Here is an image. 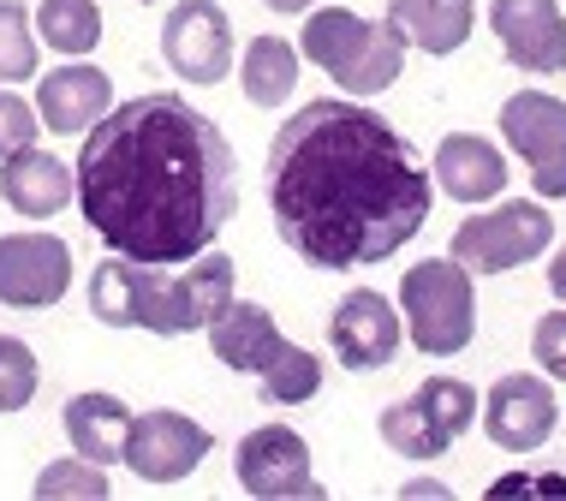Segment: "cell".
I'll return each instance as SVG.
<instances>
[{
  "mask_svg": "<svg viewBox=\"0 0 566 501\" xmlns=\"http://www.w3.org/2000/svg\"><path fill=\"white\" fill-rule=\"evenodd\" d=\"M430 203L423 156L364 102H304L269 144L274 233L311 269L388 263L423 233Z\"/></svg>",
  "mask_w": 566,
  "mask_h": 501,
  "instance_id": "obj_1",
  "label": "cell"
},
{
  "mask_svg": "<svg viewBox=\"0 0 566 501\" xmlns=\"http://www.w3.org/2000/svg\"><path fill=\"white\" fill-rule=\"evenodd\" d=\"M78 216L132 263H191L239 209V156L209 114L174 90L114 102L72 161Z\"/></svg>",
  "mask_w": 566,
  "mask_h": 501,
  "instance_id": "obj_2",
  "label": "cell"
},
{
  "mask_svg": "<svg viewBox=\"0 0 566 501\" xmlns=\"http://www.w3.org/2000/svg\"><path fill=\"white\" fill-rule=\"evenodd\" d=\"M400 323L423 358H453L478 341V275L453 257L411 263L400 275Z\"/></svg>",
  "mask_w": 566,
  "mask_h": 501,
  "instance_id": "obj_3",
  "label": "cell"
},
{
  "mask_svg": "<svg viewBox=\"0 0 566 501\" xmlns=\"http://www.w3.org/2000/svg\"><path fill=\"white\" fill-rule=\"evenodd\" d=\"M90 316L102 328H144V334H197L191 305H186V281L167 263H132V257H108L90 275Z\"/></svg>",
  "mask_w": 566,
  "mask_h": 501,
  "instance_id": "obj_4",
  "label": "cell"
},
{
  "mask_svg": "<svg viewBox=\"0 0 566 501\" xmlns=\"http://www.w3.org/2000/svg\"><path fill=\"white\" fill-rule=\"evenodd\" d=\"M548 246H555V216L543 197H507V203L459 221L448 257L465 263L471 275H507V269L537 263Z\"/></svg>",
  "mask_w": 566,
  "mask_h": 501,
  "instance_id": "obj_5",
  "label": "cell"
},
{
  "mask_svg": "<svg viewBox=\"0 0 566 501\" xmlns=\"http://www.w3.org/2000/svg\"><path fill=\"white\" fill-rule=\"evenodd\" d=\"M501 138L531 167V191L543 203L566 197V102L548 90H518L501 102Z\"/></svg>",
  "mask_w": 566,
  "mask_h": 501,
  "instance_id": "obj_6",
  "label": "cell"
},
{
  "mask_svg": "<svg viewBox=\"0 0 566 501\" xmlns=\"http://www.w3.org/2000/svg\"><path fill=\"white\" fill-rule=\"evenodd\" d=\"M209 448H216L209 424H197L191 413H174V406H149V413H132L119 466L144 483H179L209 460Z\"/></svg>",
  "mask_w": 566,
  "mask_h": 501,
  "instance_id": "obj_7",
  "label": "cell"
},
{
  "mask_svg": "<svg viewBox=\"0 0 566 501\" xmlns=\"http://www.w3.org/2000/svg\"><path fill=\"white\" fill-rule=\"evenodd\" d=\"M233 478L256 501H293V495L323 501V483L311 472V442L293 424H256V430H244L233 448Z\"/></svg>",
  "mask_w": 566,
  "mask_h": 501,
  "instance_id": "obj_8",
  "label": "cell"
},
{
  "mask_svg": "<svg viewBox=\"0 0 566 501\" xmlns=\"http://www.w3.org/2000/svg\"><path fill=\"white\" fill-rule=\"evenodd\" d=\"M72 286V246L60 233L24 227L0 239V305L7 311H49Z\"/></svg>",
  "mask_w": 566,
  "mask_h": 501,
  "instance_id": "obj_9",
  "label": "cell"
},
{
  "mask_svg": "<svg viewBox=\"0 0 566 501\" xmlns=\"http://www.w3.org/2000/svg\"><path fill=\"white\" fill-rule=\"evenodd\" d=\"M478 418H483V436L501 453H537V448H548V436H555V424H560L555 383H548V376H531V370L501 376V383L483 394Z\"/></svg>",
  "mask_w": 566,
  "mask_h": 501,
  "instance_id": "obj_10",
  "label": "cell"
},
{
  "mask_svg": "<svg viewBox=\"0 0 566 501\" xmlns=\"http://www.w3.org/2000/svg\"><path fill=\"white\" fill-rule=\"evenodd\" d=\"M161 60L186 84H221L233 72V19L216 0H179L161 19Z\"/></svg>",
  "mask_w": 566,
  "mask_h": 501,
  "instance_id": "obj_11",
  "label": "cell"
},
{
  "mask_svg": "<svg viewBox=\"0 0 566 501\" xmlns=\"http://www.w3.org/2000/svg\"><path fill=\"white\" fill-rule=\"evenodd\" d=\"M328 346L346 370H388L406 346V323H400V305L376 286H352V293L334 305L328 316Z\"/></svg>",
  "mask_w": 566,
  "mask_h": 501,
  "instance_id": "obj_12",
  "label": "cell"
},
{
  "mask_svg": "<svg viewBox=\"0 0 566 501\" xmlns=\"http://www.w3.org/2000/svg\"><path fill=\"white\" fill-rule=\"evenodd\" d=\"M489 30H495L501 54L518 72L555 79L566 72V12L560 0H489Z\"/></svg>",
  "mask_w": 566,
  "mask_h": 501,
  "instance_id": "obj_13",
  "label": "cell"
},
{
  "mask_svg": "<svg viewBox=\"0 0 566 501\" xmlns=\"http://www.w3.org/2000/svg\"><path fill=\"white\" fill-rule=\"evenodd\" d=\"M108 108H114V79L90 60L36 72V114H42V132H54V138H84Z\"/></svg>",
  "mask_w": 566,
  "mask_h": 501,
  "instance_id": "obj_14",
  "label": "cell"
},
{
  "mask_svg": "<svg viewBox=\"0 0 566 501\" xmlns=\"http://www.w3.org/2000/svg\"><path fill=\"white\" fill-rule=\"evenodd\" d=\"M507 156H501V144H489L483 132H448V138L436 144V167L430 179L441 191L453 197V203H495L501 191H507Z\"/></svg>",
  "mask_w": 566,
  "mask_h": 501,
  "instance_id": "obj_15",
  "label": "cell"
},
{
  "mask_svg": "<svg viewBox=\"0 0 566 501\" xmlns=\"http://www.w3.org/2000/svg\"><path fill=\"white\" fill-rule=\"evenodd\" d=\"M0 197H7V209H19L24 221H54L66 203H78V174H72L54 149L30 144L19 156L0 161Z\"/></svg>",
  "mask_w": 566,
  "mask_h": 501,
  "instance_id": "obj_16",
  "label": "cell"
},
{
  "mask_svg": "<svg viewBox=\"0 0 566 501\" xmlns=\"http://www.w3.org/2000/svg\"><path fill=\"white\" fill-rule=\"evenodd\" d=\"M203 334H209V353H216L227 370H239V376H263L274 364V353L286 346L274 311L256 305V299H233V305H227Z\"/></svg>",
  "mask_w": 566,
  "mask_h": 501,
  "instance_id": "obj_17",
  "label": "cell"
},
{
  "mask_svg": "<svg viewBox=\"0 0 566 501\" xmlns=\"http://www.w3.org/2000/svg\"><path fill=\"white\" fill-rule=\"evenodd\" d=\"M60 424H66L72 453H84V460H96V466H119L126 430H132V406L108 388H84V394L66 400V418Z\"/></svg>",
  "mask_w": 566,
  "mask_h": 501,
  "instance_id": "obj_18",
  "label": "cell"
},
{
  "mask_svg": "<svg viewBox=\"0 0 566 501\" xmlns=\"http://www.w3.org/2000/svg\"><path fill=\"white\" fill-rule=\"evenodd\" d=\"M388 19L406 30L411 49L423 54H459L478 30V7L471 0H388Z\"/></svg>",
  "mask_w": 566,
  "mask_h": 501,
  "instance_id": "obj_19",
  "label": "cell"
},
{
  "mask_svg": "<svg viewBox=\"0 0 566 501\" xmlns=\"http://www.w3.org/2000/svg\"><path fill=\"white\" fill-rule=\"evenodd\" d=\"M370 30H376V19H364V12H352V7H311V19L298 30V54L311 60V66H323L328 79H340L352 60L364 54Z\"/></svg>",
  "mask_w": 566,
  "mask_h": 501,
  "instance_id": "obj_20",
  "label": "cell"
},
{
  "mask_svg": "<svg viewBox=\"0 0 566 501\" xmlns=\"http://www.w3.org/2000/svg\"><path fill=\"white\" fill-rule=\"evenodd\" d=\"M298 66H304V54L286 36H251L244 42V60H239V90L256 108H281L298 90Z\"/></svg>",
  "mask_w": 566,
  "mask_h": 501,
  "instance_id": "obj_21",
  "label": "cell"
},
{
  "mask_svg": "<svg viewBox=\"0 0 566 501\" xmlns=\"http://www.w3.org/2000/svg\"><path fill=\"white\" fill-rule=\"evenodd\" d=\"M406 54H411L406 30L394 24V19H376L370 42H364V54L352 60V66H346L334 84H340L346 96H381V90H394V84H400V72H406Z\"/></svg>",
  "mask_w": 566,
  "mask_h": 501,
  "instance_id": "obj_22",
  "label": "cell"
},
{
  "mask_svg": "<svg viewBox=\"0 0 566 501\" xmlns=\"http://www.w3.org/2000/svg\"><path fill=\"white\" fill-rule=\"evenodd\" d=\"M36 36L49 42L54 54L84 60L102 49V7L96 0H36Z\"/></svg>",
  "mask_w": 566,
  "mask_h": 501,
  "instance_id": "obj_23",
  "label": "cell"
},
{
  "mask_svg": "<svg viewBox=\"0 0 566 501\" xmlns=\"http://www.w3.org/2000/svg\"><path fill=\"white\" fill-rule=\"evenodd\" d=\"M381 442H388V453H400V460H441V453L453 448V436L441 430V424L423 413L418 394H406V400H394L388 413L376 418Z\"/></svg>",
  "mask_w": 566,
  "mask_h": 501,
  "instance_id": "obj_24",
  "label": "cell"
},
{
  "mask_svg": "<svg viewBox=\"0 0 566 501\" xmlns=\"http://www.w3.org/2000/svg\"><path fill=\"white\" fill-rule=\"evenodd\" d=\"M179 281H186V305H191V323L197 328H209L216 316L239 299V269H233V257L227 251H197L186 269H179Z\"/></svg>",
  "mask_w": 566,
  "mask_h": 501,
  "instance_id": "obj_25",
  "label": "cell"
},
{
  "mask_svg": "<svg viewBox=\"0 0 566 501\" xmlns=\"http://www.w3.org/2000/svg\"><path fill=\"white\" fill-rule=\"evenodd\" d=\"M256 394H263L269 406H304L323 394V358L311 353V346H293L286 341L281 353H274V364L263 376H256Z\"/></svg>",
  "mask_w": 566,
  "mask_h": 501,
  "instance_id": "obj_26",
  "label": "cell"
},
{
  "mask_svg": "<svg viewBox=\"0 0 566 501\" xmlns=\"http://www.w3.org/2000/svg\"><path fill=\"white\" fill-rule=\"evenodd\" d=\"M42 66V36L19 0H0V84H30Z\"/></svg>",
  "mask_w": 566,
  "mask_h": 501,
  "instance_id": "obj_27",
  "label": "cell"
},
{
  "mask_svg": "<svg viewBox=\"0 0 566 501\" xmlns=\"http://www.w3.org/2000/svg\"><path fill=\"white\" fill-rule=\"evenodd\" d=\"M418 400H423V413H430V418L441 424V430H448L453 442H459V436H465L471 424H478V406H483V394L471 388L465 376H430V383L418 388Z\"/></svg>",
  "mask_w": 566,
  "mask_h": 501,
  "instance_id": "obj_28",
  "label": "cell"
},
{
  "mask_svg": "<svg viewBox=\"0 0 566 501\" xmlns=\"http://www.w3.org/2000/svg\"><path fill=\"white\" fill-rule=\"evenodd\" d=\"M60 495L108 501V466L84 460V453H66V460L42 466V472H36V501H60Z\"/></svg>",
  "mask_w": 566,
  "mask_h": 501,
  "instance_id": "obj_29",
  "label": "cell"
},
{
  "mask_svg": "<svg viewBox=\"0 0 566 501\" xmlns=\"http://www.w3.org/2000/svg\"><path fill=\"white\" fill-rule=\"evenodd\" d=\"M36 388H42L36 353H30L19 334H0V418L24 413V406L36 400Z\"/></svg>",
  "mask_w": 566,
  "mask_h": 501,
  "instance_id": "obj_30",
  "label": "cell"
},
{
  "mask_svg": "<svg viewBox=\"0 0 566 501\" xmlns=\"http://www.w3.org/2000/svg\"><path fill=\"white\" fill-rule=\"evenodd\" d=\"M36 138H42V114H36V102L12 96V84H0V161L19 156V149H30Z\"/></svg>",
  "mask_w": 566,
  "mask_h": 501,
  "instance_id": "obj_31",
  "label": "cell"
},
{
  "mask_svg": "<svg viewBox=\"0 0 566 501\" xmlns=\"http://www.w3.org/2000/svg\"><path fill=\"white\" fill-rule=\"evenodd\" d=\"M531 353H537V370L548 376V383H566V305L537 316V328H531Z\"/></svg>",
  "mask_w": 566,
  "mask_h": 501,
  "instance_id": "obj_32",
  "label": "cell"
},
{
  "mask_svg": "<svg viewBox=\"0 0 566 501\" xmlns=\"http://www.w3.org/2000/svg\"><path fill=\"white\" fill-rule=\"evenodd\" d=\"M400 495L406 501H453V490H448V483H436V478H411V483H400Z\"/></svg>",
  "mask_w": 566,
  "mask_h": 501,
  "instance_id": "obj_33",
  "label": "cell"
},
{
  "mask_svg": "<svg viewBox=\"0 0 566 501\" xmlns=\"http://www.w3.org/2000/svg\"><path fill=\"white\" fill-rule=\"evenodd\" d=\"M548 293H555L560 305H566V246H560L555 257H548Z\"/></svg>",
  "mask_w": 566,
  "mask_h": 501,
  "instance_id": "obj_34",
  "label": "cell"
},
{
  "mask_svg": "<svg viewBox=\"0 0 566 501\" xmlns=\"http://www.w3.org/2000/svg\"><path fill=\"white\" fill-rule=\"evenodd\" d=\"M269 12H286V19H293V12H311V7H323V0H263Z\"/></svg>",
  "mask_w": 566,
  "mask_h": 501,
  "instance_id": "obj_35",
  "label": "cell"
}]
</instances>
